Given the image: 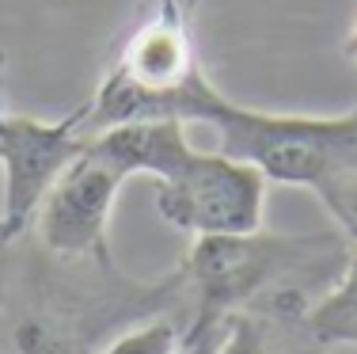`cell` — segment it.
<instances>
[{"instance_id":"obj_1","label":"cell","mask_w":357,"mask_h":354,"mask_svg":"<svg viewBox=\"0 0 357 354\" xmlns=\"http://www.w3.org/2000/svg\"><path fill=\"white\" fill-rule=\"evenodd\" d=\"M354 244L342 233H228L194 236L178 290L194 297V316L228 320L232 313H259L278 320H301L312 301L346 267Z\"/></svg>"},{"instance_id":"obj_2","label":"cell","mask_w":357,"mask_h":354,"mask_svg":"<svg viewBox=\"0 0 357 354\" xmlns=\"http://www.w3.org/2000/svg\"><path fill=\"white\" fill-rule=\"evenodd\" d=\"M183 122H206L217 133V149L255 164L270 183L316 191L331 175L357 164V111L319 115H278L232 103L228 96L198 80L186 96Z\"/></svg>"},{"instance_id":"obj_3","label":"cell","mask_w":357,"mask_h":354,"mask_svg":"<svg viewBox=\"0 0 357 354\" xmlns=\"http://www.w3.org/2000/svg\"><path fill=\"white\" fill-rule=\"evenodd\" d=\"M198 0H156L152 12L122 42L114 65L84 103V130L99 133L122 122L178 118L186 96L206 77L194 46L190 12Z\"/></svg>"},{"instance_id":"obj_4","label":"cell","mask_w":357,"mask_h":354,"mask_svg":"<svg viewBox=\"0 0 357 354\" xmlns=\"http://www.w3.org/2000/svg\"><path fill=\"white\" fill-rule=\"evenodd\" d=\"M270 179L248 160L228 153L186 149L167 175L152 179L156 209L175 233L194 236H228L262 229Z\"/></svg>"},{"instance_id":"obj_5","label":"cell","mask_w":357,"mask_h":354,"mask_svg":"<svg viewBox=\"0 0 357 354\" xmlns=\"http://www.w3.org/2000/svg\"><path fill=\"white\" fill-rule=\"evenodd\" d=\"M130 172L118 164L107 149L88 138L69 168L54 179L46 198L38 202L31 229L42 251L61 263H80L96 271H114L110 259V209L118 191L126 187Z\"/></svg>"},{"instance_id":"obj_6","label":"cell","mask_w":357,"mask_h":354,"mask_svg":"<svg viewBox=\"0 0 357 354\" xmlns=\"http://www.w3.org/2000/svg\"><path fill=\"white\" fill-rule=\"evenodd\" d=\"M84 107L54 118L8 115L0 107V172H4V240L27 233L38 202L54 187V179L69 168V160L88 145Z\"/></svg>"},{"instance_id":"obj_7","label":"cell","mask_w":357,"mask_h":354,"mask_svg":"<svg viewBox=\"0 0 357 354\" xmlns=\"http://www.w3.org/2000/svg\"><path fill=\"white\" fill-rule=\"evenodd\" d=\"M301 332L316 347H357V248L338 278L301 316Z\"/></svg>"},{"instance_id":"obj_8","label":"cell","mask_w":357,"mask_h":354,"mask_svg":"<svg viewBox=\"0 0 357 354\" xmlns=\"http://www.w3.org/2000/svg\"><path fill=\"white\" fill-rule=\"evenodd\" d=\"M96 320H84L69 309H35L12 327L20 354H96Z\"/></svg>"},{"instance_id":"obj_9","label":"cell","mask_w":357,"mask_h":354,"mask_svg":"<svg viewBox=\"0 0 357 354\" xmlns=\"http://www.w3.org/2000/svg\"><path fill=\"white\" fill-rule=\"evenodd\" d=\"M285 320L259 313H232L225 320L217 354H301L289 339H282Z\"/></svg>"},{"instance_id":"obj_10","label":"cell","mask_w":357,"mask_h":354,"mask_svg":"<svg viewBox=\"0 0 357 354\" xmlns=\"http://www.w3.org/2000/svg\"><path fill=\"white\" fill-rule=\"evenodd\" d=\"M178 332L183 327L172 324V320H156V316H144L130 332H122L118 339H110L103 351L96 354H175V343H178Z\"/></svg>"},{"instance_id":"obj_11","label":"cell","mask_w":357,"mask_h":354,"mask_svg":"<svg viewBox=\"0 0 357 354\" xmlns=\"http://www.w3.org/2000/svg\"><path fill=\"white\" fill-rule=\"evenodd\" d=\"M220 332H225V320L190 316V324L178 332L175 354H217V347H220Z\"/></svg>"},{"instance_id":"obj_12","label":"cell","mask_w":357,"mask_h":354,"mask_svg":"<svg viewBox=\"0 0 357 354\" xmlns=\"http://www.w3.org/2000/svg\"><path fill=\"white\" fill-rule=\"evenodd\" d=\"M342 54L350 57V61H357V23L350 27V35L342 38ZM354 111H357V103H354Z\"/></svg>"},{"instance_id":"obj_13","label":"cell","mask_w":357,"mask_h":354,"mask_svg":"<svg viewBox=\"0 0 357 354\" xmlns=\"http://www.w3.org/2000/svg\"><path fill=\"white\" fill-rule=\"evenodd\" d=\"M0 88H4V54H0Z\"/></svg>"},{"instance_id":"obj_14","label":"cell","mask_w":357,"mask_h":354,"mask_svg":"<svg viewBox=\"0 0 357 354\" xmlns=\"http://www.w3.org/2000/svg\"><path fill=\"white\" fill-rule=\"evenodd\" d=\"M0 244H4V225H0Z\"/></svg>"}]
</instances>
